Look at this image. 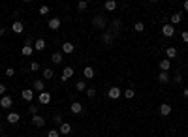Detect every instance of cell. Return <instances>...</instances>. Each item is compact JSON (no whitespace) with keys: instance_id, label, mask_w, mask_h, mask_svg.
I'll use <instances>...</instances> for the list:
<instances>
[{"instance_id":"6da1fadb","label":"cell","mask_w":188,"mask_h":137,"mask_svg":"<svg viewBox=\"0 0 188 137\" xmlns=\"http://www.w3.org/2000/svg\"><path fill=\"white\" fill-rule=\"evenodd\" d=\"M105 25H107V19H105L104 15H96V17L92 19V27L96 28V30H104Z\"/></svg>"},{"instance_id":"7a4b0ae2","label":"cell","mask_w":188,"mask_h":137,"mask_svg":"<svg viewBox=\"0 0 188 137\" xmlns=\"http://www.w3.org/2000/svg\"><path fill=\"white\" fill-rule=\"evenodd\" d=\"M121 94H122V90H121L119 86H111V88L107 90V96H109L111 100H119V98H121Z\"/></svg>"},{"instance_id":"3957f363","label":"cell","mask_w":188,"mask_h":137,"mask_svg":"<svg viewBox=\"0 0 188 137\" xmlns=\"http://www.w3.org/2000/svg\"><path fill=\"white\" fill-rule=\"evenodd\" d=\"M162 34L166 36V38H173L175 36V27L173 25H164L162 27Z\"/></svg>"},{"instance_id":"277c9868","label":"cell","mask_w":188,"mask_h":137,"mask_svg":"<svg viewBox=\"0 0 188 137\" xmlns=\"http://www.w3.org/2000/svg\"><path fill=\"white\" fill-rule=\"evenodd\" d=\"M11 105H13V98H10L8 94L0 98V107H2V109H10Z\"/></svg>"},{"instance_id":"5b68a950","label":"cell","mask_w":188,"mask_h":137,"mask_svg":"<svg viewBox=\"0 0 188 137\" xmlns=\"http://www.w3.org/2000/svg\"><path fill=\"white\" fill-rule=\"evenodd\" d=\"M38 100H40V105H49V103H51V94L45 90V92H41V94L38 96Z\"/></svg>"},{"instance_id":"8992f818","label":"cell","mask_w":188,"mask_h":137,"mask_svg":"<svg viewBox=\"0 0 188 137\" xmlns=\"http://www.w3.org/2000/svg\"><path fill=\"white\" fill-rule=\"evenodd\" d=\"M72 77H74V68H70V66L64 68V70H62V77H60L62 83H66L68 79H72Z\"/></svg>"},{"instance_id":"52a82bcc","label":"cell","mask_w":188,"mask_h":137,"mask_svg":"<svg viewBox=\"0 0 188 137\" xmlns=\"http://www.w3.org/2000/svg\"><path fill=\"white\" fill-rule=\"evenodd\" d=\"M58 131H60V135H70V133H72V124H70V122H62L58 126Z\"/></svg>"},{"instance_id":"ba28073f","label":"cell","mask_w":188,"mask_h":137,"mask_svg":"<svg viewBox=\"0 0 188 137\" xmlns=\"http://www.w3.org/2000/svg\"><path fill=\"white\" fill-rule=\"evenodd\" d=\"M32 124H34L36 128H43V126H45V118H43L41 115H32Z\"/></svg>"},{"instance_id":"9c48e42d","label":"cell","mask_w":188,"mask_h":137,"mask_svg":"<svg viewBox=\"0 0 188 137\" xmlns=\"http://www.w3.org/2000/svg\"><path fill=\"white\" fill-rule=\"evenodd\" d=\"M74 51H75V45H74L72 41H64V43H62V53L70 55V53H74Z\"/></svg>"},{"instance_id":"30bf717a","label":"cell","mask_w":188,"mask_h":137,"mask_svg":"<svg viewBox=\"0 0 188 137\" xmlns=\"http://www.w3.org/2000/svg\"><path fill=\"white\" fill-rule=\"evenodd\" d=\"M11 30L15 34H23V30H25V25H23L21 21H13V25H11Z\"/></svg>"},{"instance_id":"8fae6325","label":"cell","mask_w":188,"mask_h":137,"mask_svg":"<svg viewBox=\"0 0 188 137\" xmlns=\"http://www.w3.org/2000/svg\"><path fill=\"white\" fill-rule=\"evenodd\" d=\"M160 115L162 117H169L171 115V105L169 103H162L160 105Z\"/></svg>"},{"instance_id":"7c38bea8","label":"cell","mask_w":188,"mask_h":137,"mask_svg":"<svg viewBox=\"0 0 188 137\" xmlns=\"http://www.w3.org/2000/svg\"><path fill=\"white\" fill-rule=\"evenodd\" d=\"M21 96H23V100H27V102H32L34 100V90H30V88H25L21 92Z\"/></svg>"},{"instance_id":"4fadbf2b","label":"cell","mask_w":188,"mask_h":137,"mask_svg":"<svg viewBox=\"0 0 188 137\" xmlns=\"http://www.w3.org/2000/svg\"><path fill=\"white\" fill-rule=\"evenodd\" d=\"M47 25H49L51 30H58V28H60V19H58V17H53V19H49Z\"/></svg>"},{"instance_id":"5bb4252c","label":"cell","mask_w":188,"mask_h":137,"mask_svg":"<svg viewBox=\"0 0 188 137\" xmlns=\"http://www.w3.org/2000/svg\"><path fill=\"white\" fill-rule=\"evenodd\" d=\"M70 109H72L74 115H81V113H83V105H81L79 102H74L72 105H70Z\"/></svg>"},{"instance_id":"9a60e30c","label":"cell","mask_w":188,"mask_h":137,"mask_svg":"<svg viewBox=\"0 0 188 137\" xmlns=\"http://www.w3.org/2000/svg\"><path fill=\"white\" fill-rule=\"evenodd\" d=\"M21 120V115H19V113H15V111H11L10 113V115H8V122L10 124H17Z\"/></svg>"},{"instance_id":"2e32d148","label":"cell","mask_w":188,"mask_h":137,"mask_svg":"<svg viewBox=\"0 0 188 137\" xmlns=\"http://www.w3.org/2000/svg\"><path fill=\"white\" fill-rule=\"evenodd\" d=\"M34 90H36V92H40V94L45 92V85H43L41 79H36V81H34Z\"/></svg>"},{"instance_id":"e0dca14e","label":"cell","mask_w":188,"mask_h":137,"mask_svg":"<svg viewBox=\"0 0 188 137\" xmlns=\"http://www.w3.org/2000/svg\"><path fill=\"white\" fill-rule=\"evenodd\" d=\"M160 70H162V72H169V70H171V60L164 58V60L160 62Z\"/></svg>"},{"instance_id":"ac0fdd59","label":"cell","mask_w":188,"mask_h":137,"mask_svg":"<svg viewBox=\"0 0 188 137\" xmlns=\"http://www.w3.org/2000/svg\"><path fill=\"white\" fill-rule=\"evenodd\" d=\"M94 73H96V72H94V68H92V66H87L85 70H83V75H85L87 79H94Z\"/></svg>"},{"instance_id":"d6986e66","label":"cell","mask_w":188,"mask_h":137,"mask_svg":"<svg viewBox=\"0 0 188 137\" xmlns=\"http://www.w3.org/2000/svg\"><path fill=\"white\" fill-rule=\"evenodd\" d=\"M34 53V47H32V45H23V49H21V55L23 56H30Z\"/></svg>"},{"instance_id":"ffe728a7","label":"cell","mask_w":188,"mask_h":137,"mask_svg":"<svg viewBox=\"0 0 188 137\" xmlns=\"http://www.w3.org/2000/svg\"><path fill=\"white\" fill-rule=\"evenodd\" d=\"M45 45H47V43H45V39H41V38H40V39H36V41H34V49H36V51H43V49H45Z\"/></svg>"},{"instance_id":"44dd1931","label":"cell","mask_w":188,"mask_h":137,"mask_svg":"<svg viewBox=\"0 0 188 137\" xmlns=\"http://www.w3.org/2000/svg\"><path fill=\"white\" fill-rule=\"evenodd\" d=\"M102 41H104L105 45H111V43H113V34H111V32H104Z\"/></svg>"},{"instance_id":"7402d4cb","label":"cell","mask_w":188,"mask_h":137,"mask_svg":"<svg viewBox=\"0 0 188 137\" xmlns=\"http://www.w3.org/2000/svg\"><path fill=\"white\" fill-rule=\"evenodd\" d=\"M62 58H64V55H62V53H53V55H51L53 64H62Z\"/></svg>"},{"instance_id":"603a6c76","label":"cell","mask_w":188,"mask_h":137,"mask_svg":"<svg viewBox=\"0 0 188 137\" xmlns=\"http://www.w3.org/2000/svg\"><path fill=\"white\" fill-rule=\"evenodd\" d=\"M158 81L160 83H169V73L168 72H160L158 73Z\"/></svg>"},{"instance_id":"cb8c5ba5","label":"cell","mask_w":188,"mask_h":137,"mask_svg":"<svg viewBox=\"0 0 188 137\" xmlns=\"http://www.w3.org/2000/svg\"><path fill=\"white\" fill-rule=\"evenodd\" d=\"M53 77H55V72H53V70H49V68L43 70V79H45V81H51Z\"/></svg>"},{"instance_id":"d4e9b609","label":"cell","mask_w":188,"mask_h":137,"mask_svg":"<svg viewBox=\"0 0 188 137\" xmlns=\"http://www.w3.org/2000/svg\"><path fill=\"white\" fill-rule=\"evenodd\" d=\"M166 55H168V60H171V58L177 56V49H175V47H168V49H166Z\"/></svg>"},{"instance_id":"484cf974","label":"cell","mask_w":188,"mask_h":137,"mask_svg":"<svg viewBox=\"0 0 188 137\" xmlns=\"http://www.w3.org/2000/svg\"><path fill=\"white\" fill-rule=\"evenodd\" d=\"M181 19H182V15H181V13H173V15H171V23H169V25H173V27H175V25H179Z\"/></svg>"},{"instance_id":"4316f807","label":"cell","mask_w":188,"mask_h":137,"mask_svg":"<svg viewBox=\"0 0 188 137\" xmlns=\"http://www.w3.org/2000/svg\"><path fill=\"white\" fill-rule=\"evenodd\" d=\"M104 8H105V10H109V11H113V10L117 8V2H115V0H107V2L104 4Z\"/></svg>"},{"instance_id":"83f0119b","label":"cell","mask_w":188,"mask_h":137,"mask_svg":"<svg viewBox=\"0 0 188 137\" xmlns=\"http://www.w3.org/2000/svg\"><path fill=\"white\" fill-rule=\"evenodd\" d=\"M75 90H77V92L87 90V83H85V81H77V83H75Z\"/></svg>"},{"instance_id":"f1b7e54d","label":"cell","mask_w":188,"mask_h":137,"mask_svg":"<svg viewBox=\"0 0 188 137\" xmlns=\"http://www.w3.org/2000/svg\"><path fill=\"white\" fill-rule=\"evenodd\" d=\"M134 30H135V32H143V30H145V25H143L141 21H137L135 25H134Z\"/></svg>"},{"instance_id":"f546056e","label":"cell","mask_w":188,"mask_h":137,"mask_svg":"<svg viewBox=\"0 0 188 137\" xmlns=\"http://www.w3.org/2000/svg\"><path fill=\"white\" fill-rule=\"evenodd\" d=\"M85 92H87V96H88V98H94V96H96V88H92V86H88V88L85 90Z\"/></svg>"},{"instance_id":"4dcf8cb0","label":"cell","mask_w":188,"mask_h":137,"mask_svg":"<svg viewBox=\"0 0 188 137\" xmlns=\"http://www.w3.org/2000/svg\"><path fill=\"white\" fill-rule=\"evenodd\" d=\"M38 111H40V105H36V103L28 107V113H30V115H38Z\"/></svg>"},{"instance_id":"1f68e13d","label":"cell","mask_w":188,"mask_h":137,"mask_svg":"<svg viewBox=\"0 0 188 137\" xmlns=\"http://www.w3.org/2000/svg\"><path fill=\"white\" fill-rule=\"evenodd\" d=\"M87 6H88V2H85V0H81V2L77 4V10H79V11H85V10H87Z\"/></svg>"},{"instance_id":"d6a6232c","label":"cell","mask_w":188,"mask_h":137,"mask_svg":"<svg viewBox=\"0 0 188 137\" xmlns=\"http://www.w3.org/2000/svg\"><path fill=\"white\" fill-rule=\"evenodd\" d=\"M111 27H113L115 30H119V28H121V21H119V19H113V21H111Z\"/></svg>"},{"instance_id":"836d02e7","label":"cell","mask_w":188,"mask_h":137,"mask_svg":"<svg viewBox=\"0 0 188 137\" xmlns=\"http://www.w3.org/2000/svg\"><path fill=\"white\" fill-rule=\"evenodd\" d=\"M124 98H128V100L134 98V90H132V88H126V90H124Z\"/></svg>"},{"instance_id":"e575fe53","label":"cell","mask_w":188,"mask_h":137,"mask_svg":"<svg viewBox=\"0 0 188 137\" xmlns=\"http://www.w3.org/2000/svg\"><path fill=\"white\" fill-rule=\"evenodd\" d=\"M40 15H47V13H49V6H40Z\"/></svg>"},{"instance_id":"d590c367","label":"cell","mask_w":188,"mask_h":137,"mask_svg":"<svg viewBox=\"0 0 188 137\" xmlns=\"http://www.w3.org/2000/svg\"><path fill=\"white\" fill-rule=\"evenodd\" d=\"M47 137H60V131H58V130H49Z\"/></svg>"},{"instance_id":"8d00e7d4","label":"cell","mask_w":188,"mask_h":137,"mask_svg":"<svg viewBox=\"0 0 188 137\" xmlns=\"http://www.w3.org/2000/svg\"><path fill=\"white\" fill-rule=\"evenodd\" d=\"M4 73H6V77H13L15 75V70H13V68H6Z\"/></svg>"},{"instance_id":"74e56055","label":"cell","mask_w":188,"mask_h":137,"mask_svg":"<svg viewBox=\"0 0 188 137\" xmlns=\"http://www.w3.org/2000/svg\"><path fill=\"white\" fill-rule=\"evenodd\" d=\"M53 120H55V124H58V126H60V124H62V115H55V117H53Z\"/></svg>"},{"instance_id":"f35d334b","label":"cell","mask_w":188,"mask_h":137,"mask_svg":"<svg viewBox=\"0 0 188 137\" xmlns=\"http://www.w3.org/2000/svg\"><path fill=\"white\" fill-rule=\"evenodd\" d=\"M30 70H32V72H38V70H40V62H32V64H30Z\"/></svg>"},{"instance_id":"ab89813d","label":"cell","mask_w":188,"mask_h":137,"mask_svg":"<svg viewBox=\"0 0 188 137\" xmlns=\"http://www.w3.org/2000/svg\"><path fill=\"white\" fill-rule=\"evenodd\" d=\"M6 90H8V86H6V85H0V98L6 96Z\"/></svg>"},{"instance_id":"60d3db41","label":"cell","mask_w":188,"mask_h":137,"mask_svg":"<svg viewBox=\"0 0 188 137\" xmlns=\"http://www.w3.org/2000/svg\"><path fill=\"white\" fill-rule=\"evenodd\" d=\"M173 81H175V83H181V81H182V75H181V73L177 72V73L173 75Z\"/></svg>"},{"instance_id":"b9f144b4","label":"cell","mask_w":188,"mask_h":137,"mask_svg":"<svg viewBox=\"0 0 188 137\" xmlns=\"http://www.w3.org/2000/svg\"><path fill=\"white\" fill-rule=\"evenodd\" d=\"M181 38H182V41H184V43H188V30H184V32L181 34Z\"/></svg>"},{"instance_id":"7bdbcfd3","label":"cell","mask_w":188,"mask_h":137,"mask_svg":"<svg viewBox=\"0 0 188 137\" xmlns=\"http://www.w3.org/2000/svg\"><path fill=\"white\" fill-rule=\"evenodd\" d=\"M182 8H184V11H188V0H184V6Z\"/></svg>"},{"instance_id":"ee69618b","label":"cell","mask_w":188,"mask_h":137,"mask_svg":"<svg viewBox=\"0 0 188 137\" xmlns=\"http://www.w3.org/2000/svg\"><path fill=\"white\" fill-rule=\"evenodd\" d=\"M4 34H6V28H0V38H2Z\"/></svg>"},{"instance_id":"f6af8a7d","label":"cell","mask_w":188,"mask_h":137,"mask_svg":"<svg viewBox=\"0 0 188 137\" xmlns=\"http://www.w3.org/2000/svg\"><path fill=\"white\" fill-rule=\"evenodd\" d=\"M184 98H188V86L184 88Z\"/></svg>"},{"instance_id":"bcb514c9","label":"cell","mask_w":188,"mask_h":137,"mask_svg":"<svg viewBox=\"0 0 188 137\" xmlns=\"http://www.w3.org/2000/svg\"><path fill=\"white\" fill-rule=\"evenodd\" d=\"M0 131H2V126H0Z\"/></svg>"},{"instance_id":"7dc6e473","label":"cell","mask_w":188,"mask_h":137,"mask_svg":"<svg viewBox=\"0 0 188 137\" xmlns=\"http://www.w3.org/2000/svg\"><path fill=\"white\" fill-rule=\"evenodd\" d=\"M0 117H2V113H0Z\"/></svg>"}]
</instances>
